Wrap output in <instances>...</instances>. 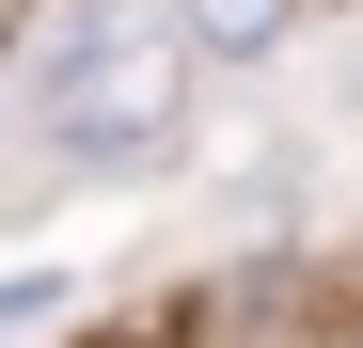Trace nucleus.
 <instances>
[{
	"mask_svg": "<svg viewBox=\"0 0 363 348\" xmlns=\"http://www.w3.org/2000/svg\"><path fill=\"white\" fill-rule=\"evenodd\" d=\"M0 48H32V0H0Z\"/></svg>",
	"mask_w": 363,
	"mask_h": 348,
	"instance_id": "2",
	"label": "nucleus"
},
{
	"mask_svg": "<svg viewBox=\"0 0 363 348\" xmlns=\"http://www.w3.org/2000/svg\"><path fill=\"white\" fill-rule=\"evenodd\" d=\"M190 111V32L174 0H64L32 32V127L64 158H143Z\"/></svg>",
	"mask_w": 363,
	"mask_h": 348,
	"instance_id": "1",
	"label": "nucleus"
}]
</instances>
